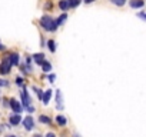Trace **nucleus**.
<instances>
[{"label": "nucleus", "mask_w": 146, "mask_h": 137, "mask_svg": "<svg viewBox=\"0 0 146 137\" xmlns=\"http://www.w3.org/2000/svg\"><path fill=\"white\" fill-rule=\"evenodd\" d=\"M110 2H112L113 5H116V6H123V5L126 3V0H110Z\"/></svg>", "instance_id": "6ab92c4d"}, {"label": "nucleus", "mask_w": 146, "mask_h": 137, "mask_svg": "<svg viewBox=\"0 0 146 137\" xmlns=\"http://www.w3.org/2000/svg\"><path fill=\"white\" fill-rule=\"evenodd\" d=\"M5 49H6V47H5V46H3L2 43H0V50H5Z\"/></svg>", "instance_id": "a878e982"}, {"label": "nucleus", "mask_w": 146, "mask_h": 137, "mask_svg": "<svg viewBox=\"0 0 146 137\" xmlns=\"http://www.w3.org/2000/svg\"><path fill=\"white\" fill-rule=\"evenodd\" d=\"M137 17L146 22V13H145V12H139V13H137Z\"/></svg>", "instance_id": "aec40b11"}, {"label": "nucleus", "mask_w": 146, "mask_h": 137, "mask_svg": "<svg viewBox=\"0 0 146 137\" xmlns=\"http://www.w3.org/2000/svg\"><path fill=\"white\" fill-rule=\"evenodd\" d=\"M16 83H17L19 86H22V83H23V80H22V79L19 77V79H16Z\"/></svg>", "instance_id": "b1692460"}, {"label": "nucleus", "mask_w": 146, "mask_h": 137, "mask_svg": "<svg viewBox=\"0 0 146 137\" xmlns=\"http://www.w3.org/2000/svg\"><path fill=\"white\" fill-rule=\"evenodd\" d=\"M56 109L57 110L63 109V97H62V92L60 90L56 92Z\"/></svg>", "instance_id": "39448f33"}, {"label": "nucleus", "mask_w": 146, "mask_h": 137, "mask_svg": "<svg viewBox=\"0 0 146 137\" xmlns=\"http://www.w3.org/2000/svg\"><path fill=\"white\" fill-rule=\"evenodd\" d=\"M20 123H22V116H20L19 113L10 116V124H12V126H17V124H20Z\"/></svg>", "instance_id": "0eeeda50"}, {"label": "nucleus", "mask_w": 146, "mask_h": 137, "mask_svg": "<svg viewBox=\"0 0 146 137\" xmlns=\"http://www.w3.org/2000/svg\"><path fill=\"white\" fill-rule=\"evenodd\" d=\"M54 79H56V76H54V74H50V76H49V82H50V83H53V82H54Z\"/></svg>", "instance_id": "4be33fe9"}, {"label": "nucleus", "mask_w": 146, "mask_h": 137, "mask_svg": "<svg viewBox=\"0 0 146 137\" xmlns=\"http://www.w3.org/2000/svg\"><path fill=\"white\" fill-rule=\"evenodd\" d=\"M32 57H33L35 63H37V64H43V61H44V56H43L42 53H36V54H33Z\"/></svg>", "instance_id": "9b49d317"}, {"label": "nucleus", "mask_w": 146, "mask_h": 137, "mask_svg": "<svg viewBox=\"0 0 146 137\" xmlns=\"http://www.w3.org/2000/svg\"><path fill=\"white\" fill-rule=\"evenodd\" d=\"M56 121H57L59 126H66V123H67L66 117H63L62 114H57V116H56Z\"/></svg>", "instance_id": "f8f14e48"}, {"label": "nucleus", "mask_w": 146, "mask_h": 137, "mask_svg": "<svg viewBox=\"0 0 146 137\" xmlns=\"http://www.w3.org/2000/svg\"><path fill=\"white\" fill-rule=\"evenodd\" d=\"M9 83L6 82V80H0V86H7Z\"/></svg>", "instance_id": "5701e85b"}, {"label": "nucleus", "mask_w": 146, "mask_h": 137, "mask_svg": "<svg viewBox=\"0 0 146 137\" xmlns=\"http://www.w3.org/2000/svg\"><path fill=\"white\" fill-rule=\"evenodd\" d=\"M33 90H35V92H36V94H37V96H39V97L42 99V96H43L42 90H40V89H37V87H33Z\"/></svg>", "instance_id": "412c9836"}, {"label": "nucleus", "mask_w": 146, "mask_h": 137, "mask_svg": "<svg viewBox=\"0 0 146 137\" xmlns=\"http://www.w3.org/2000/svg\"><path fill=\"white\" fill-rule=\"evenodd\" d=\"M40 26L46 30V32H54L59 26H57V23H56V20H53L50 16H47V14H44L42 19H40Z\"/></svg>", "instance_id": "f257e3e1"}, {"label": "nucleus", "mask_w": 146, "mask_h": 137, "mask_svg": "<svg viewBox=\"0 0 146 137\" xmlns=\"http://www.w3.org/2000/svg\"><path fill=\"white\" fill-rule=\"evenodd\" d=\"M92 2H95V0H85V3H92Z\"/></svg>", "instance_id": "bb28decb"}, {"label": "nucleus", "mask_w": 146, "mask_h": 137, "mask_svg": "<svg viewBox=\"0 0 146 137\" xmlns=\"http://www.w3.org/2000/svg\"><path fill=\"white\" fill-rule=\"evenodd\" d=\"M33 137H42V136H40V134H35Z\"/></svg>", "instance_id": "cd10ccee"}, {"label": "nucleus", "mask_w": 146, "mask_h": 137, "mask_svg": "<svg viewBox=\"0 0 146 137\" xmlns=\"http://www.w3.org/2000/svg\"><path fill=\"white\" fill-rule=\"evenodd\" d=\"M46 137H56V136H54L53 133H47V134H46Z\"/></svg>", "instance_id": "393cba45"}, {"label": "nucleus", "mask_w": 146, "mask_h": 137, "mask_svg": "<svg viewBox=\"0 0 146 137\" xmlns=\"http://www.w3.org/2000/svg\"><path fill=\"white\" fill-rule=\"evenodd\" d=\"M20 96H22L23 107H29V106H30V97H29V93H27V90L25 89V86H23V90L20 92Z\"/></svg>", "instance_id": "7ed1b4c3"}, {"label": "nucleus", "mask_w": 146, "mask_h": 137, "mask_svg": "<svg viewBox=\"0 0 146 137\" xmlns=\"http://www.w3.org/2000/svg\"><path fill=\"white\" fill-rule=\"evenodd\" d=\"M12 68V63L9 61V59H3V61L0 63V74H7Z\"/></svg>", "instance_id": "f03ea898"}, {"label": "nucleus", "mask_w": 146, "mask_h": 137, "mask_svg": "<svg viewBox=\"0 0 146 137\" xmlns=\"http://www.w3.org/2000/svg\"><path fill=\"white\" fill-rule=\"evenodd\" d=\"M47 47H49V50H50L52 53L56 51V43H54L53 40H47Z\"/></svg>", "instance_id": "f3484780"}, {"label": "nucleus", "mask_w": 146, "mask_h": 137, "mask_svg": "<svg viewBox=\"0 0 146 137\" xmlns=\"http://www.w3.org/2000/svg\"><path fill=\"white\" fill-rule=\"evenodd\" d=\"M50 97H52V90H46V92L43 93V96H42V101H43V104H49Z\"/></svg>", "instance_id": "9d476101"}, {"label": "nucleus", "mask_w": 146, "mask_h": 137, "mask_svg": "<svg viewBox=\"0 0 146 137\" xmlns=\"http://www.w3.org/2000/svg\"><path fill=\"white\" fill-rule=\"evenodd\" d=\"M7 59H9V61L12 63V66H17V64H19V54H17V53H12V54H9Z\"/></svg>", "instance_id": "1a4fd4ad"}, {"label": "nucleus", "mask_w": 146, "mask_h": 137, "mask_svg": "<svg viewBox=\"0 0 146 137\" xmlns=\"http://www.w3.org/2000/svg\"><path fill=\"white\" fill-rule=\"evenodd\" d=\"M67 19V14L66 13H63V14H60L57 19H56V23H57V26H62L63 23H64V20Z\"/></svg>", "instance_id": "4468645a"}, {"label": "nucleus", "mask_w": 146, "mask_h": 137, "mask_svg": "<svg viewBox=\"0 0 146 137\" xmlns=\"http://www.w3.org/2000/svg\"><path fill=\"white\" fill-rule=\"evenodd\" d=\"M59 7H60L63 12L69 10V3H67V0H60V2H59Z\"/></svg>", "instance_id": "ddd939ff"}, {"label": "nucleus", "mask_w": 146, "mask_h": 137, "mask_svg": "<svg viewBox=\"0 0 146 137\" xmlns=\"http://www.w3.org/2000/svg\"><path fill=\"white\" fill-rule=\"evenodd\" d=\"M22 121H23V126H25V128H26V130H29V131H30V130L35 127V120H33V117H32V116H27V117H25Z\"/></svg>", "instance_id": "20e7f679"}, {"label": "nucleus", "mask_w": 146, "mask_h": 137, "mask_svg": "<svg viewBox=\"0 0 146 137\" xmlns=\"http://www.w3.org/2000/svg\"><path fill=\"white\" fill-rule=\"evenodd\" d=\"M76 137H80V136H79V134H76Z\"/></svg>", "instance_id": "c756f323"}, {"label": "nucleus", "mask_w": 146, "mask_h": 137, "mask_svg": "<svg viewBox=\"0 0 146 137\" xmlns=\"http://www.w3.org/2000/svg\"><path fill=\"white\" fill-rule=\"evenodd\" d=\"M7 137H16V136H7Z\"/></svg>", "instance_id": "c85d7f7f"}, {"label": "nucleus", "mask_w": 146, "mask_h": 137, "mask_svg": "<svg viewBox=\"0 0 146 137\" xmlns=\"http://www.w3.org/2000/svg\"><path fill=\"white\" fill-rule=\"evenodd\" d=\"M42 67H43V72H46V73H49V72L52 70V64H50L49 61H43Z\"/></svg>", "instance_id": "dca6fc26"}, {"label": "nucleus", "mask_w": 146, "mask_h": 137, "mask_svg": "<svg viewBox=\"0 0 146 137\" xmlns=\"http://www.w3.org/2000/svg\"><path fill=\"white\" fill-rule=\"evenodd\" d=\"M39 121L43 123V124H50V119H49L47 116H40V117H39Z\"/></svg>", "instance_id": "a211bd4d"}, {"label": "nucleus", "mask_w": 146, "mask_h": 137, "mask_svg": "<svg viewBox=\"0 0 146 137\" xmlns=\"http://www.w3.org/2000/svg\"><path fill=\"white\" fill-rule=\"evenodd\" d=\"M10 107L15 110V113H20V111H22V104H20L17 100H15V99L10 100Z\"/></svg>", "instance_id": "6e6552de"}, {"label": "nucleus", "mask_w": 146, "mask_h": 137, "mask_svg": "<svg viewBox=\"0 0 146 137\" xmlns=\"http://www.w3.org/2000/svg\"><path fill=\"white\" fill-rule=\"evenodd\" d=\"M129 6H130L132 9H142V7L145 6V0H130Z\"/></svg>", "instance_id": "423d86ee"}, {"label": "nucleus", "mask_w": 146, "mask_h": 137, "mask_svg": "<svg viewBox=\"0 0 146 137\" xmlns=\"http://www.w3.org/2000/svg\"><path fill=\"white\" fill-rule=\"evenodd\" d=\"M67 3H69V9H73L80 5V0H67Z\"/></svg>", "instance_id": "2eb2a0df"}]
</instances>
